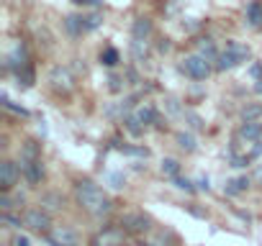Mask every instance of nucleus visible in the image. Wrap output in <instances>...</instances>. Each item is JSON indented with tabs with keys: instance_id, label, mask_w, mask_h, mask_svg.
Masks as SVG:
<instances>
[{
	"instance_id": "nucleus-1",
	"label": "nucleus",
	"mask_w": 262,
	"mask_h": 246,
	"mask_svg": "<svg viewBox=\"0 0 262 246\" xmlns=\"http://www.w3.org/2000/svg\"><path fill=\"white\" fill-rule=\"evenodd\" d=\"M75 203L80 205L82 213H88L90 218H105L113 213V200L111 195L95 185L93 180H77L75 182Z\"/></svg>"
},
{
	"instance_id": "nucleus-2",
	"label": "nucleus",
	"mask_w": 262,
	"mask_h": 246,
	"mask_svg": "<svg viewBox=\"0 0 262 246\" xmlns=\"http://www.w3.org/2000/svg\"><path fill=\"white\" fill-rule=\"evenodd\" d=\"M47 82H49L52 92L59 95V97H70V95L77 90V77H75V72H72L70 67H62V64L49 69Z\"/></svg>"
},
{
	"instance_id": "nucleus-3",
	"label": "nucleus",
	"mask_w": 262,
	"mask_h": 246,
	"mask_svg": "<svg viewBox=\"0 0 262 246\" xmlns=\"http://www.w3.org/2000/svg\"><path fill=\"white\" fill-rule=\"evenodd\" d=\"M180 72H183L185 77L201 82V80H208V75L213 72V64H211V59H206L203 54L193 52V54H188V57L180 62Z\"/></svg>"
},
{
	"instance_id": "nucleus-4",
	"label": "nucleus",
	"mask_w": 262,
	"mask_h": 246,
	"mask_svg": "<svg viewBox=\"0 0 262 246\" xmlns=\"http://www.w3.org/2000/svg\"><path fill=\"white\" fill-rule=\"evenodd\" d=\"M21 226L29 228V231H34V233H44V236L54 228L52 213H47L44 208H26L21 213Z\"/></svg>"
},
{
	"instance_id": "nucleus-5",
	"label": "nucleus",
	"mask_w": 262,
	"mask_h": 246,
	"mask_svg": "<svg viewBox=\"0 0 262 246\" xmlns=\"http://www.w3.org/2000/svg\"><path fill=\"white\" fill-rule=\"evenodd\" d=\"M249 59V49L244 46V44H239V41H229L226 44V49L219 54V59H216V69H234V67H239L242 62H247Z\"/></svg>"
},
{
	"instance_id": "nucleus-6",
	"label": "nucleus",
	"mask_w": 262,
	"mask_h": 246,
	"mask_svg": "<svg viewBox=\"0 0 262 246\" xmlns=\"http://www.w3.org/2000/svg\"><path fill=\"white\" fill-rule=\"evenodd\" d=\"M126 231L121 226H105L90 236L88 246H126Z\"/></svg>"
},
{
	"instance_id": "nucleus-7",
	"label": "nucleus",
	"mask_w": 262,
	"mask_h": 246,
	"mask_svg": "<svg viewBox=\"0 0 262 246\" xmlns=\"http://www.w3.org/2000/svg\"><path fill=\"white\" fill-rule=\"evenodd\" d=\"M21 175L24 172H21V167L16 162L3 159V162H0V190H3V192H13L18 180H21Z\"/></svg>"
},
{
	"instance_id": "nucleus-8",
	"label": "nucleus",
	"mask_w": 262,
	"mask_h": 246,
	"mask_svg": "<svg viewBox=\"0 0 262 246\" xmlns=\"http://www.w3.org/2000/svg\"><path fill=\"white\" fill-rule=\"evenodd\" d=\"M121 228L126 231V233H144V231H149L152 228V220H149V215H144V213H126L123 218H121Z\"/></svg>"
},
{
	"instance_id": "nucleus-9",
	"label": "nucleus",
	"mask_w": 262,
	"mask_h": 246,
	"mask_svg": "<svg viewBox=\"0 0 262 246\" xmlns=\"http://www.w3.org/2000/svg\"><path fill=\"white\" fill-rule=\"evenodd\" d=\"M47 241H49L52 246H80L77 233H75L70 226H54V228L47 233Z\"/></svg>"
},
{
	"instance_id": "nucleus-10",
	"label": "nucleus",
	"mask_w": 262,
	"mask_h": 246,
	"mask_svg": "<svg viewBox=\"0 0 262 246\" xmlns=\"http://www.w3.org/2000/svg\"><path fill=\"white\" fill-rule=\"evenodd\" d=\"M26 49L21 46V44H16L8 54H6V69H11V72H21V69H26Z\"/></svg>"
},
{
	"instance_id": "nucleus-11",
	"label": "nucleus",
	"mask_w": 262,
	"mask_h": 246,
	"mask_svg": "<svg viewBox=\"0 0 262 246\" xmlns=\"http://www.w3.org/2000/svg\"><path fill=\"white\" fill-rule=\"evenodd\" d=\"M21 172L29 182H39L44 177V167H41V159H21Z\"/></svg>"
},
{
	"instance_id": "nucleus-12",
	"label": "nucleus",
	"mask_w": 262,
	"mask_h": 246,
	"mask_svg": "<svg viewBox=\"0 0 262 246\" xmlns=\"http://www.w3.org/2000/svg\"><path fill=\"white\" fill-rule=\"evenodd\" d=\"M39 208H44L47 213H57L64 208V198L59 192H44L41 200H39Z\"/></svg>"
},
{
	"instance_id": "nucleus-13",
	"label": "nucleus",
	"mask_w": 262,
	"mask_h": 246,
	"mask_svg": "<svg viewBox=\"0 0 262 246\" xmlns=\"http://www.w3.org/2000/svg\"><path fill=\"white\" fill-rule=\"evenodd\" d=\"M152 34V23L147 21V18H137V23H134V39H142V41H147V36Z\"/></svg>"
},
{
	"instance_id": "nucleus-14",
	"label": "nucleus",
	"mask_w": 262,
	"mask_h": 246,
	"mask_svg": "<svg viewBox=\"0 0 262 246\" xmlns=\"http://www.w3.org/2000/svg\"><path fill=\"white\" fill-rule=\"evenodd\" d=\"M198 54H203L206 59L216 62L221 52H216V46H213V41H211V39H203V41H201V46H198Z\"/></svg>"
},
{
	"instance_id": "nucleus-15",
	"label": "nucleus",
	"mask_w": 262,
	"mask_h": 246,
	"mask_svg": "<svg viewBox=\"0 0 262 246\" xmlns=\"http://www.w3.org/2000/svg\"><path fill=\"white\" fill-rule=\"evenodd\" d=\"M259 118H262V108H259V105H249V108H244V113H242V120H244V123H262Z\"/></svg>"
},
{
	"instance_id": "nucleus-16",
	"label": "nucleus",
	"mask_w": 262,
	"mask_h": 246,
	"mask_svg": "<svg viewBox=\"0 0 262 246\" xmlns=\"http://www.w3.org/2000/svg\"><path fill=\"white\" fill-rule=\"evenodd\" d=\"M247 21H249L252 26H259V23H262V6H259V3H252V6L247 8Z\"/></svg>"
},
{
	"instance_id": "nucleus-17",
	"label": "nucleus",
	"mask_w": 262,
	"mask_h": 246,
	"mask_svg": "<svg viewBox=\"0 0 262 246\" xmlns=\"http://www.w3.org/2000/svg\"><path fill=\"white\" fill-rule=\"evenodd\" d=\"M180 172V164L175 162V159H165L162 162V175H170V177H175Z\"/></svg>"
},
{
	"instance_id": "nucleus-18",
	"label": "nucleus",
	"mask_w": 262,
	"mask_h": 246,
	"mask_svg": "<svg viewBox=\"0 0 262 246\" xmlns=\"http://www.w3.org/2000/svg\"><path fill=\"white\" fill-rule=\"evenodd\" d=\"M100 59H103V64H108V67H113V64L118 62V52H116V49H105V52L100 54Z\"/></svg>"
},
{
	"instance_id": "nucleus-19",
	"label": "nucleus",
	"mask_w": 262,
	"mask_h": 246,
	"mask_svg": "<svg viewBox=\"0 0 262 246\" xmlns=\"http://www.w3.org/2000/svg\"><path fill=\"white\" fill-rule=\"evenodd\" d=\"M178 141H180V146H183L185 152H193V149H195V144H193V136H188V134H180V136H178Z\"/></svg>"
},
{
	"instance_id": "nucleus-20",
	"label": "nucleus",
	"mask_w": 262,
	"mask_h": 246,
	"mask_svg": "<svg viewBox=\"0 0 262 246\" xmlns=\"http://www.w3.org/2000/svg\"><path fill=\"white\" fill-rule=\"evenodd\" d=\"M13 246H29V238L26 236H13Z\"/></svg>"
},
{
	"instance_id": "nucleus-21",
	"label": "nucleus",
	"mask_w": 262,
	"mask_h": 246,
	"mask_svg": "<svg viewBox=\"0 0 262 246\" xmlns=\"http://www.w3.org/2000/svg\"><path fill=\"white\" fill-rule=\"evenodd\" d=\"M72 3H75V6H98L100 0H72Z\"/></svg>"
},
{
	"instance_id": "nucleus-22",
	"label": "nucleus",
	"mask_w": 262,
	"mask_h": 246,
	"mask_svg": "<svg viewBox=\"0 0 262 246\" xmlns=\"http://www.w3.org/2000/svg\"><path fill=\"white\" fill-rule=\"evenodd\" d=\"M126 246H147V243H126Z\"/></svg>"
}]
</instances>
